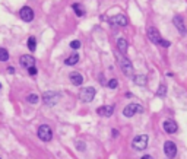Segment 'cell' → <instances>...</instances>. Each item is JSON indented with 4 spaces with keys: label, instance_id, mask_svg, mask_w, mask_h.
Here are the masks:
<instances>
[{
    "label": "cell",
    "instance_id": "1",
    "mask_svg": "<svg viewBox=\"0 0 187 159\" xmlns=\"http://www.w3.org/2000/svg\"><path fill=\"white\" fill-rule=\"evenodd\" d=\"M148 142H149V136L148 134H139V136H136L133 139L132 146L136 150H143V149L148 147Z\"/></svg>",
    "mask_w": 187,
    "mask_h": 159
},
{
    "label": "cell",
    "instance_id": "2",
    "mask_svg": "<svg viewBox=\"0 0 187 159\" xmlns=\"http://www.w3.org/2000/svg\"><path fill=\"white\" fill-rule=\"evenodd\" d=\"M97 91L95 88L92 86H86V88H82L80 92H79V96H80V101L82 102H91L93 99V96H95Z\"/></svg>",
    "mask_w": 187,
    "mask_h": 159
},
{
    "label": "cell",
    "instance_id": "3",
    "mask_svg": "<svg viewBox=\"0 0 187 159\" xmlns=\"http://www.w3.org/2000/svg\"><path fill=\"white\" fill-rule=\"evenodd\" d=\"M37 134H38V137H40L43 142H50V140H51V137H53V131H51L50 126H47V124L40 126V127H38Z\"/></svg>",
    "mask_w": 187,
    "mask_h": 159
},
{
    "label": "cell",
    "instance_id": "4",
    "mask_svg": "<svg viewBox=\"0 0 187 159\" xmlns=\"http://www.w3.org/2000/svg\"><path fill=\"white\" fill-rule=\"evenodd\" d=\"M34 16H35V13H34V9H32V8H29V6L21 8V10H19V18H21L24 22H32V21H34Z\"/></svg>",
    "mask_w": 187,
    "mask_h": 159
},
{
    "label": "cell",
    "instance_id": "5",
    "mask_svg": "<svg viewBox=\"0 0 187 159\" xmlns=\"http://www.w3.org/2000/svg\"><path fill=\"white\" fill-rule=\"evenodd\" d=\"M108 22H110V25H111V27H126V25L129 24V21H127L126 15H121V13L111 16V18L108 19Z\"/></svg>",
    "mask_w": 187,
    "mask_h": 159
},
{
    "label": "cell",
    "instance_id": "6",
    "mask_svg": "<svg viewBox=\"0 0 187 159\" xmlns=\"http://www.w3.org/2000/svg\"><path fill=\"white\" fill-rule=\"evenodd\" d=\"M143 111V107L140 104H129L124 109H123V115L124 117H133L135 114L137 112H142Z\"/></svg>",
    "mask_w": 187,
    "mask_h": 159
},
{
    "label": "cell",
    "instance_id": "7",
    "mask_svg": "<svg viewBox=\"0 0 187 159\" xmlns=\"http://www.w3.org/2000/svg\"><path fill=\"white\" fill-rule=\"evenodd\" d=\"M120 67L123 70V73L126 76H133V64L127 57H121L120 59Z\"/></svg>",
    "mask_w": 187,
    "mask_h": 159
},
{
    "label": "cell",
    "instance_id": "8",
    "mask_svg": "<svg viewBox=\"0 0 187 159\" xmlns=\"http://www.w3.org/2000/svg\"><path fill=\"white\" fill-rule=\"evenodd\" d=\"M43 101L47 105H54L59 101V93L57 92H53V91H47V92L43 93Z\"/></svg>",
    "mask_w": 187,
    "mask_h": 159
},
{
    "label": "cell",
    "instance_id": "9",
    "mask_svg": "<svg viewBox=\"0 0 187 159\" xmlns=\"http://www.w3.org/2000/svg\"><path fill=\"white\" fill-rule=\"evenodd\" d=\"M164 152L168 156V159H172L177 155V146H175V143L171 142V140H167L164 143Z\"/></svg>",
    "mask_w": 187,
    "mask_h": 159
},
{
    "label": "cell",
    "instance_id": "10",
    "mask_svg": "<svg viewBox=\"0 0 187 159\" xmlns=\"http://www.w3.org/2000/svg\"><path fill=\"white\" fill-rule=\"evenodd\" d=\"M146 35H148V38H149L151 43H154V44L158 45V43H159V40H161V34H159V31H158L155 27H149V28L146 29Z\"/></svg>",
    "mask_w": 187,
    "mask_h": 159
},
{
    "label": "cell",
    "instance_id": "11",
    "mask_svg": "<svg viewBox=\"0 0 187 159\" xmlns=\"http://www.w3.org/2000/svg\"><path fill=\"white\" fill-rule=\"evenodd\" d=\"M172 24L175 25L177 31H178L181 35H184V34L187 32V28H186V25H184V19H183V16L175 15V16H174V19H172Z\"/></svg>",
    "mask_w": 187,
    "mask_h": 159
},
{
    "label": "cell",
    "instance_id": "12",
    "mask_svg": "<svg viewBox=\"0 0 187 159\" xmlns=\"http://www.w3.org/2000/svg\"><path fill=\"white\" fill-rule=\"evenodd\" d=\"M162 127H164V131L165 133H170V134H172V133H175L177 130H178V126H177V123L174 121V120H165L164 121V124H162Z\"/></svg>",
    "mask_w": 187,
    "mask_h": 159
},
{
    "label": "cell",
    "instance_id": "13",
    "mask_svg": "<svg viewBox=\"0 0 187 159\" xmlns=\"http://www.w3.org/2000/svg\"><path fill=\"white\" fill-rule=\"evenodd\" d=\"M19 63H21L22 67L28 69V67H31V66H35V59H34L32 56H29V54H24V56H21Z\"/></svg>",
    "mask_w": 187,
    "mask_h": 159
},
{
    "label": "cell",
    "instance_id": "14",
    "mask_svg": "<svg viewBox=\"0 0 187 159\" xmlns=\"http://www.w3.org/2000/svg\"><path fill=\"white\" fill-rule=\"evenodd\" d=\"M97 114L98 115H104V117H111L114 114V107L113 105H104V107H100L97 109Z\"/></svg>",
    "mask_w": 187,
    "mask_h": 159
},
{
    "label": "cell",
    "instance_id": "15",
    "mask_svg": "<svg viewBox=\"0 0 187 159\" xmlns=\"http://www.w3.org/2000/svg\"><path fill=\"white\" fill-rule=\"evenodd\" d=\"M69 79H70L72 85H75V86H80V85H82V82H83L82 75H80V73H77V72H72V73L69 75Z\"/></svg>",
    "mask_w": 187,
    "mask_h": 159
},
{
    "label": "cell",
    "instance_id": "16",
    "mask_svg": "<svg viewBox=\"0 0 187 159\" xmlns=\"http://www.w3.org/2000/svg\"><path fill=\"white\" fill-rule=\"evenodd\" d=\"M127 48H129V43H127V40H126V38H123V37L117 38V50H119L120 53L126 54Z\"/></svg>",
    "mask_w": 187,
    "mask_h": 159
},
{
    "label": "cell",
    "instance_id": "17",
    "mask_svg": "<svg viewBox=\"0 0 187 159\" xmlns=\"http://www.w3.org/2000/svg\"><path fill=\"white\" fill-rule=\"evenodd\" d=\"M132 79H133V83H135V85H137V86H145V85H146V80H148V79H146V76H145V75H142V73L135 75Z\"/></svg>",
    "mask_w": 187,
    "mask_h": 159
},
{
    "label": "cell",
    "instance_id": "18",
    "mask_svg": "<svg viewBox=\"0 0 187 159\" xmlns=\"http://www.w3.org/2000/svg\"><path fill=\"white\" fill-rule=\"evenodd\" d=\"M77 61H79V56H77V53H73V54H70V56L64 60V64H66V66H75Z\"/></svg>",
    "mask_w": 187,
    "mask_h": 159
},
{
    "label": "cell",
    "instance_id": "19",
    "mask_svg": "<svg viewBox=\"0 0 187 159\" xmlns=\"http://www.w3.org/2000/svg\"><path fill=\"white\" fill-rule=\"evenodd\" d=\"M73 10H75V13H76V16H79V18H82L83 15H85V8L80 5V3H73Z\"/></svg>",
    "mask_w": 187,
    "mask_h": 159
},
{
    "label": "cell",
    "instance_id": "20",
    "mask_svg": "<svg viewBox=\"0 0 187 159\" xmlns=\"http://www.w3.org/2000/svg\"><path fill=\"white\" fill-rule=\"evenodd\" d=\"M27 45H28L29 51H35V50H37V40H35V37H29Z\"/></svg>",
    "mask_w": 187,
    "mask_h": 159
},
{
    "label": "cell",
    "instance_id": "21",
    "mask_svg": "<svg viewBox=\"0 0 187 159\" xmlns=\"http://www.w3.org/2000/svg\"><path fill=\"white\" fill-rule=\"evenodd\" d=\"M165 95H167V85H165V83H161L159 88H158V91H156V96L164 98Z\"/></svg>",
    "mask_w": 187,
    "mask_h": 159
},
{
    "label": "cell",
    "instance_id": "22",
    "mask_svg": "<svg viewBox=\"0 0 187 159\" xmlns=\"http://www.w3.org/2000/svg\"><path fill=\"white\" fill-rule=\"evenodd\" d=\"M9 60V53L6 48H0V61H8Z\"/></svg>",
    "mask_w": 187,
    "mask_h": 159
},
{
    "label": "cell",
    "instance_id": "23",
    "mask_svg": "<svg viewBox=\"0 0 187 159\" xmlns=\"http://www.w3.org/2000/svg\"><path fill=\"white\" fill-rule=\"evenodd\" d=\"M27 101H28L29 104H37V102L40 101V96H38L37 93H29L28 98H27Z\"/></svg>",
    "mask_w": 187,
    "mask_h": 159
},
{
    "label": "cell",
    "instance_id": "24",
    "mask_svg": "<svg viewBox=\"0 0 187 159\" xmlns=\"http://www.w3.org/2000/svg\"><path fill=\"white\" fill-rule=\"evenodd\" d=\"M107 86H108L110 89H116V88L119 86V80H117V79H111V80L107 82Z\"/></svg>",
    "mask_w": 187,
    "mask_h": 159
},
{
    "label": "cell",
    "instance_id": "25",
    "mask_svg": "<svg viewBox=\"0 0 187 159\" xmlns=\"http://www.w3.org/2000/svg\"><path fill=\"white\" fill-rule=\"evenodd\" d=\"M70 48H72V50H79V48H80V41H79V40L70 41Z\"/></svg>",
    "mask_w": 187,
    "mask_h": 159
},
{
    "label": "cell",
    "instance_id": "26",
    "mask_svg": "<svg viewBox=\"0 0 187 159\" xmlns=\"http://www.w3.org/2000/svg\"><path fill=\"white\" fill-rule=\"evenodd\" d=\"M158 45H161V47H165V48H167V47H170V45H171V43H170V41H167V40H164V38H161V40H159V43H158Z\"/></svg>",
    "mask_w": 187,
    "mask_h": 159
},
{
    "label": "cell",
    "instance_id": "27",
    "mask_svg": "<svg viewBox=\"0 0 187 159\" xmlns=\"http://www.w3.org/2000/svg\"><path fill=\"white\" fill-rule=\"evenodd\" d=\"M27 70H28V73H29L31 76H35V75L38 73V70H37V67H35V66H31V67H28Z\"/></svg>",
    "mask_w": 187,
    "mask_h": 159
},
{
    "label": "cell",
    "instance_id": "28",
    "mask_svg": "<svg viewBox=\"0 0 187 159\" xmlns=\"http://www.w3.org/2000/svg\"><path fill=\"white\" fill-rule=\"evenodd\" d=\"M85 142H82V140H79V142H76V149L77 150H85Z\"/></svg>",
    "mask_w": 187,
    "mask_h": 159
},
{
    "label": "cell",
    "instance_id": "29",
    "mask_svg": "<svg viewBox=\"0 0 187 159\" xmlns=\"http://www.w3.org/2000/svg\"><path fill=\"white\" fill-rule=\"evenodd\" d=\"M140 159H154V158H152L151 155H143V156H142Z\"/></svg>",
    "mask_w": 187,
    "mask_h": 159
},
{
    "label": "cell",
    "instance_id": "30",
    "mask_svg": "<svg viewBox=\"0 0 187 159\" xmlns=\"http://www.w3.org/2000/svg\"><path fill=\"white\" fill-rule=\"evenodd\" d=\"M8 72H9L10 75H13V73H15V69H13V67H9V69H8Z\"/></svg>",
    "mask_w": 187,
    "mask_h": 159
},
{
    "label": "cell",
    "instance_id": "31",
    "mask_svg": "<svg viewBox=\"0 0 187 159\" xmlns=\"http://www.w3.org/2000/svg\"><path fill=\"white\" fill-rule=\"evenodd\" d=\"M165 75H167V77H172L174 76V73H171V72H167Z\"/></svg>",
    "mask_w": 187,
    "mask_h": 159
},
{
    "label": "cell",
    "instance_id": "32",
    "mask_svg": "<svg viewBox=\"0 0 187 159\" xmlns=\"http://www.w3.org/2000/svg\"><path fill=\"white\" fill-rule=\"evenodd\" d=\"M113 136L117 137V136H119V130H113Z\"/></svg>",
    "mask_w": 187,
    "mask_h": 159
},
{
    "label": "cell",
    "instance_id": "33",
    "mask_svg": "<svg viewBox=\"0 0 187 159\" xmlns=\"http://www.w3.org/2000/svg\"><path fill=\"white\" fill-rule=\"evenodd\" d=\"M132 96H133V95H132L130 92H127V93H126V98H132Z\"/></svg>",
    "mask_w": 187,
    "mask_h": 159
},
{
    "label": "cell",
    "instance_id": "34",
    "mask_svg": "<svg viewBox=\"0 0 187 159\" xmlns=\"http://www.w3.org/2000/svg\"><path fill=\"white\" fill-rule=\"evenodd\" d=\"M0 89H2V83H0Z\"/></svg>",
    "mask_w": 187,
    "mask_h": 159
},
{
    "label": "cell",
    "instance_id": "35",
    "mask_svg": "<svg viewBox=\"0 0 187 159\" xmlns=\"http://www.w3.org/2000/svg\"><path fill=\"white\" fill-rule=\"evenodd\" d=\"M0 159H2V158H0Z\"/></svg>",
    "mask_w": 187,
    "mask_h": 159
}]
</instances>
